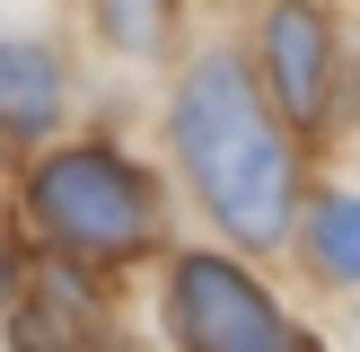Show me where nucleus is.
I'll list each match as a JSON object with an SVG mask.
<instances>
[{"mask_svg": "<svg viewBox=\"0 0 360 352\" xmlns=\"http://www.w3.org/2000/svg\"><path fill=\"white\" fill-rule=\"evenodd\" d=\"M176 141H185V158H193L202 203L220 211L238 238L273 246L281 229H290V150H281V132L264 123L255 80H246L229 53H211V62L185 80Z\"/></svg>", "mask_w": 360, "mask_h": 352, "instance_id": "nucleus-1", "label": "nucleus"}, {"mask_svg": "<svg viewBox=\"0 0 360 352\" xmlns=\"http://www.w3.org/2000/svg\"><path fill=\"white\" fill-rule=\"evenodd\" d=\"M35 220L70 246V256H132L150 238V185L123 168L115 150H62L35 168L27 185Z\"/></svg>", "mask_w": 360, "mask_h": 352, "instance_id": "nucleus-2", "label": "nucleus"}, {"mask_svg": "<svg viewBox=\"0 0 360 352\" xmlns=\"http://www.w3.org/2000/svg\"><path fill=\"white\" fill-rule=\"evenodd\" d=\"M167 326L185 352H308V334L220 256H185L167 282Z\"/></svg>", "mask_w": 360, "mask_h": 352, "instance_id": "nucleus-3", "label": "nucleus"}, {"mask_svg": "<svg viewBox=\"0 0 360 352\" xmlns=\"http://www.w3.org/2000/svg\"><path fill=\"white\" fill-rule=\"evenodd\" d=\"M264 53H273V88H281V106H290L299 123H316V115H326V18L281 9L273 27H264Z\"/></svg>", "mask_w": 360, "mask_h": 352, "instance_id": "nucleus-4", "label": "nucleus"}, {"mask_svg": "<svg viewBox=\"0 0 360 352\" xmlns=\"http://www.w3.org/2000/svg\"><path fill=\"white\" fill-rule=\"evenodd\" d=\"M62 115V70L35 44H0V132H44Z\"/></svg>", "mask_w": 360, "mask_h": 352, "instance_id": "nucleus-5", "label": "nucleus"}, {"mask_svg": "<svg viewBox=\"0 0 360 352\" xmlns=\"http://www.w3.org/2000/svg\"><path fill=\"white\" fill-rule=\"evenodd\" d=\"M53 299H62V308H35V317H18V344H27V352H79L88 299L70 291V282H53Z\"/></svg>", "mask_w": 360, "mask_h": 352, "instance_id": "nucleus-6", "label": "nucleus"}, {"mask_svg": "<svg viewBox=\"0 0 360 352\" xmlns=\"http://www.w3.org/2000/svg\"><path fill=\"white\" fill-rule=\"evenodd\" d=\"M316 264L326 273H343V282H360V203H326L316 211Z\"/></svg>", "mask_w": 360, "mask_h": 352, "instance_id": "nucleus-7", "label": "nucleus"}, {"mask_svg": "<svg viewBox=\"0 0 360 352\" xmlns=\"http://www.w3.org/2000/svg\"><path fill=\"white\" fill-rule=\"evenodd\" d=\"M9 291H18V246L0 238V308H9Z\"/></svg>", "mask_w": 360, "mask_h": 352, "instance_id": "nucleus-8", "label": "nucleus"}]
</instances>
